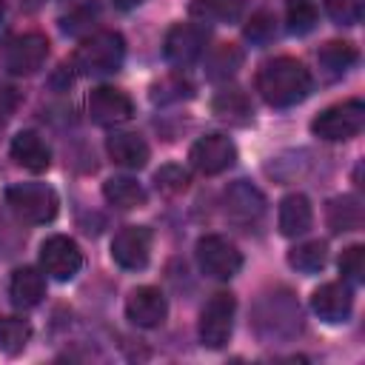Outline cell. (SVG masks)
<instances>
[{"instance_id": "cell-22", "label": "cell", "mask_w": 365, "mask_h": 365, "mask_svg": "<svg viewBox=\"0 0 365 365\" xmlns=\"http://www.w3.org/2000/svg\"><path fill=\"white\" fill-rule=\"evenodd\" d=\"M317 60H319V68L325 71V77L336 80V77H342L356 63V48L351 43H345V40H328L319 48Z\"/></svg>"}, {"instance_id": "cell-35", "label": "cell", "mask_w": 365, "mask_h": 365, "mask_svg": "<svg viewBox=\"0 0 365 365\" xmlns=\"http://www.w3.org/2000/svg\"><path fill=\"white\" fill-rule=\"evenodd\" d=\"M97 14H100L97 3H86V6H80V9H74V11H68V14L63 17V29H66L68 34H77L80 29H86L88 23H94Z\"/></svg>"}, {"instance_id": "cell-18", "label": "cell", "mask_w": 365, "mask_h": 365, "mask_svg": "<svg viewBox=\"0 0 365 365\" xmlns=\"http://www.w3.org/2000/svg\"><path fill=\"white\" fill-rule=\"evenodd\" d=\"M106 151L123 168H143L148 163V145H145V140L140 134H131V131L111 134L106 140Z\"/></svg>"}, {"instance_id": "cell-28", "label": "cell", "mask_w": 365, "mask_h": 365, "mask_svg": "<svg viewBox=\"0 0 365 365\" xmlns=\"http://www.w3.org/2000/svg\"><path fill=\"white\" fill-rule=\"evenodd\" d=\"M31 336V325L20 317H0V351L20 354Z\"/></svg>"}, {"instance_id": "cell-12", "label": "cell", "mask_w": 365, "mask_h": 365, "mask_svg": "<svg viewBox=\"0 0 365 365\" xmlns=\"http://www.w3.org/2000/svg\"><path fill=\"white\" fill-rule=\"evenodd\" d=\"M191 165L200 171V174H222L228 171L234 163H237V145L225 137V134H205L200 137L194 145H191V154H188Z\"/></svg>"}, {"instance_id": "cell-11", "label": "cell", "mask_w": 365, "mask_h": 365, "mask_svg": "<svg viewBox=\"0 0 365 365\" xmlns=\"http://www.w3.org/2000/svg\"><path fill=\"white\" fill-rule=\"evenodd\" d=\"M40 265L48 277L66 282L83 268V251L71 237L54 234L40 245Z\"/></svg>"}, {"instance_id": "cell-25", "label": "cell", "mask_w": 365, "mask_h": 365, "mask_svg": "<svg viewBox=\"0 0 365 365\" xmlns=\"http://www.w3.org/2000/svg\"><path fill=\"white\" fill-rule=\"evenodd\" d=\"M240 66H242V48H237L234 43H222L211 48L205 57V74L211 80H228L237 74Z\"/></svg>"}, {"instance_id": "cell-33", "label": "cell", "mask_w": 365, "mask_h": 365, "mask_svg": "<svg viewBox=\"0 0 365 365\" xmlns=\"http://www.w3.org/2000/svg\"><path fill=\"white\" fill-rule=\"evenodd\" d=\"M325 11L339 26H354L362 17V0H322Z\"/></svg>"}, {"instance_id": "cell-21", "label": "cell", "mask_w": 365, "mask_h": 365, "mask_svg": "<svg viewBox=\"0 0 365 365\" xmlns=\"http://www.w3.org/2000/svg\"><path fill=\"white\" fill-rule=\"evenodd\" d=\"M211 111L231 125H245L254 114V106L248 100V94L242 88H222L217 91V97L211 100Z\"/></svg>"}, {"instance_id": "cell-27", "label": "cell", "mask_w": 365, "mask_h": 365, "mask_svg": "<svg viewBox=\"0 0 365 365\" xmlns=\"http://www.w3.org/2000/svg\"><path fill=\"white\" fill-rule=\"evenodd\" d=\"M325 259H328V248H325V242H319V240L302 242V245L291 248V254H288L291 268H297V271H302V274L319 271V268L325 265Z\"/></svg>"}, {"instance_id": "cell-26", "label": "cell", "mask_w": 365, "mask_h": 365, "mask_svg": "<svg viewBox=\"0 0 365 365\" xmlns=\"http://www.w3.org/2000/svg\"><path fill=\"white\" fill-rule=\"evenodd\" d=\"M245 0H191L188 11L205 23H231L242 14Z\"/></svg>"}, {"instance_id": "cell-4", "label": "cell", "mask_w": 365, "mask_h": 365, "mask_svg": "<svg viewBox=\"0 0 365 365\" xmlns=\"http://www.w3.org/2000/svg\"><path fill=\"white\" fill-rule=\"evenodd\" d=\"M6 205L11 214L29 225H43L57 217L60 200L57 191L46 182H14L6 188Z\"/></svg>"}, {"instance_id": "cell-3", "label": "cell", "mask_w": 365, "mask_h": 365, "mask_svg": "<svg viewBox=\"0 0 365 365\" xmlns=\"http://www.w3.org/2000/svg\"><path fill=\"white\" fill-rule=\"evenodd\" d=\"M254 328L265 339H288L302 328V311L288 291L265 294L254 308Z\"/></svg>"}, {"instance_id": "cell-16", "label": "cell", "mask_w": 365, "mask_h": 365, "mask_svg": "<svg viewBox=\"0 0 365 365\" xmlns=\"http://www.w3.org/2000/svg\"><path fill=\"white\" fill-rule=\"evenodd\" d=\"M311 308L325 322H345L354 308V294L342 282H325L311 294Z\"/></svg>"}, {"instance_id": "cell-37", "label": "cell", "mask_w": 365, "mask_h": 365, "mask_svg": "<svg viewBox=\"0 0 365 365\" xmlns=\"http://www.w3.org/2000/svg\"><path fill=\"white\" fill-rule=\"evenodd\" d=\"M111 3H114L117 9H123V11H128V9H137L143 0H111Z\"/></svg>"}, {"instance_id": "cell-1", "label": "cell", "mask_w": 365, "mask_h": 365, "mask_svg": "<svg viewBox=\"0 0 365 365\" xmlns=\"http://www.w3.org/2000/svg\"><path fill=\"white\" fill-rule=\"evenodd\" d=\"M311 71L294 57H274L265 60L257 71V91L274 108H288L302 103L311 94Z\"/></svg>"}, {"instance_id": "cell-13", "label": "cell", "mask_w": 365, "mask_h": 365, "mask_svg": "<svg viewBox=\"0 0 365 365\" xmlns=\"http://www.w3.org/2000/svg\"><path fill=\"white\" fill-rule=\"evenodd\" d=\"M111 257L125 271H140L151 257V231L145 225H125L111 240Z\"/></svg>"}, {"instance_id": "cell-32", "label": "cell", "mask_w": 365, "mask_h": 365, "mask_svg": "<svg viewBox=\"0 0 365 365\" xmlns=\"http://www.w3.org/2000/svg\"><path fill=\"white\" fill-rule=\"evenodd\" d=\"M339 274L348 282H354V285H359L365 279V245H351V248L342 251V257H339Z\"/></svg>"}, {"instance_id": "cell-7", "label": "cell", "mask_w": 365, "mask_h": 365, "mask_svg": "<svg viewBox=\"0 0 365 365\" xmlns=\"http://www.w3.org/2000/svg\"><path fill=\"white\" fill-rule=\"evenodd\" d=\"M197 265L211 279H231L242 268V254L220 234H205L197 240Z\"/></svg>"}, {"instance_id": "cell-23", "label": "cell", "mask_w": 365, "mask_h": 365, "mask_svg": "<svg viewBox=\"0 0 365 365\" xmlns=\"http://www.w3.org/2000/svg\"><path fill=\"white\" fill-rule=\"evenodd\" d=\"M103 197L114 208H123V211L145 205V188L137 180H131V177H111V180H106L103 182Z\"/></svg>"}, {"instance_id": "cell-6", "label": "cell", "mask_w": 365, "mask_h": 365, "mask_svg": "<svg viewBox=\"0 0 365 365\" xmlns=\"http://www.w3.org/2000/svg\"><path fill=\"white\" fill-rule=\"evenodd\" d=\"M365 128V103L362 100H345L336 103L325 111H319L311 120V131L319 140L328 143H339V140H351Z\"/></svg>"}, {"instance_id": "cell-14", "label": "cell", "mask_w": 365, "mask_h": 365, "mask_svg": "<svg viewBox=\"0 0 365 365\" xmlns=\"http://www.w3.org/2000/svg\"><path fill=\"white\" fill-rule=\"evenodd\" d=\"M134 114V103L125 91L114 88V86H97L88 94V117L97 125H120L125 120H131Z\"/></svg>"}, {"instance_id": "cell-31", "label": "cell", "mask_w": 365, "mask_h": 365, "mask_svg": "<svg viewBox=\"0 0 365 365\" xmlns=\"http://www.w3.org/2000/svg\"><path fill=\"white\" fill-rule=\"evenodd\" d=\"M188 182H191L188 171H185L182 165H174V163L163 165V168L154 174V185H157L163 194H180V191L188 188Z\"/></svg>"}, {"instance_id": "cell-17", "label": "cell", "mask_w": 365, "mask_h": 365, "mask_svg": "<svg viewBox=\"0 0 365 365\" xmlns=\"http://www.w3.org/2000/svg\"><path fill=\"white\" fill-rule=\"evenodd\" d=\"M11 160L29 171H46L51 165V148L37 131H20L11 140Z\"/></svg>"}, {"instance_id": "cell-38", "label": "cell", "mask_w": 365, "mask_h": 365, "mask_svg": "<svg viewBox=\"0 0 365 365\" xmlns=\"http://www.w3.org/2000/svg\"><path fill=\"white\" fill-rule=\"evenodd\" d=\"M3 17H6V3L0 0V23H3Z\"/></svg>"}, {"instance_id": "cell-24", "label": "cell", "mask_w": 365, "mask_h": 365, "mask_svg": "<svg viewBox=\"0 0 365 365\" xmlns=\"http://www.w3.org/2000/svg\"><path fill=\"white\" fill-rule=\"evenodd\" d=\"M328 225L331 231H356L362 228V202L354 194H342L334 197L328 202Z\"/></svg>"}, {"instance_id": "cell-19", "label": "cell", "mask_w": 365, "mask_h": 365, "mask_svg": "<svg viewBox=\"0 0 365 365\" xmlns=\"http://www.w3.org/2000/svg\"><path fill=\"white\" fill-rule=\"evenodd\" d=\"M279 231L285 237H299L311 228L314 222V211H311V202L305 194H288L282 202H279Z\"/></svg>"}, {"instance_id": "cell-2", "label": "cell", "mask_w": 365, "mask_h": 365, "mask_svg": "<svg viewBox=\"0 0 365 365\" xmlns=\"http://www.w3.org/2000/svg\"><path fill=\"white\" fill-rule=\"evenodd\" d=\"M125 57V40L117 31H91L88 37H83V43L74 51V68L80 74L97 77V74H111L123 66Z\"/></svg>"}, {"instance_id": "cell-10", "label": "cell", "mask_w": 365, "mask_h": 365, "mask_svg": "<svg viewBox=\"0 0 365 365\" xmlns=\"http://www.w3.org/2000/svg\"><path fill=\"white\" fill-rule=\"evenodd\" d=\"M205 43H208V29L197 26V23H174L165 34L163 51L165 60L174 66H191L205 54Z\"/></svg>"}, {"instance_id": "cell-15", "label": "cell", "mask_w": 365, "mask_h": 365, "mask_svg": "<svg viewBox=\"0 0 365 365\" xmlns=\"http://www.w3.org/2000/svg\"><path fill=\"white\" fill-rule=\"evenodd\" d=\"M165 314H168V302L160 288L143 285L134 288L125 299V317L140 328H157L165 319Z\"/></svg>"}, {"instance_id": "cell-29", "label": "cell", "mask_w": 365, "mask_h": 365, "mask_svg": "<svg viewBox=\"0 0 365 365\" xmlns=\"http://www.w3.org/2000/svg\"><path fill=\"white\" fill-rule=\"evenodd\" d=\"M285 20L294 34H308L317 26V6L314 0H288L285 3Z\"/></svg>"}, {"instance_id": "cell-5", "label": "cell", "mask_w": 365, "mask_h": 365, "mask_svg": "<svg viewBox=\"0 0 365 365\" xmlns=\"http://www.w3.org/2000/svg\"><path fill=\"white\" fill-rule=\"evenodd\" d=\"M48 57V40L40 31H23L11 34L0 43V68L14 77H29L37 68H43Z\"/></svg>"}, {"instance_id": "cell-30", "label": "cell", "mask_w": 365, "mask_h": 365, "mask_svg": "<svg viewBox=\"0 0 365 365\" xmlns=\"http://www.w3.org/2000/svg\"><path fill=\"white\" fill-rule=\"evenodd\" d=\"M182 97H191V83L182 80L180 74L163 77L151 86V100L154 103H174V100H182Z\"/></svg>"}, {"instance_id": "cell-36", "label": "cell", "mask_w": 365, "mask_h": 365, "mask_svg": "<svg viewBox=\"0 0 365 365\" xmlns=\"http://www.w3.org/2000/svg\"><path fill=\"white\" fill-rule=\"evenodd\" d=\"M17 106H20V91L11 83H3L0 80V125L17 111Z\"/></svg>"}, {"instance_id": "cell-20", "label": "cell", "mask_w": 365, "mask_h": 365, "mask_svg": "<svg viewBox=\"0 0 365 365\" xmlns=\"http://www.w3.org/2000/svg\"><path fill=\"white\" fill-rule=\"evenodd\" d=\"M46 294V279L37 268H17L9 282V297L17 308H34Z\"/></svg>"}, {"instance_id": "cell-34", "label": "cell", "mask_w": 365, "mask_h": 365, "mask_svg": "<svg viewBox=\"0 0 365 365\" xmlns=\"http://www.w3.org/2000/svg\"><path fill=\"white\" fill-rule=\"evenodd\" d=\"M274 34H277V20H274L271 11H257V14H251V20H248V26H245V37H248L251 43L262 46V43H268Z\"/></svg>"}, {"instance_id": "cell-9", "label": "cell", "mask_w": 365, "mask_h": 365, "mask_svg": "<svg viewBox=\"0 0 365 365\" xmlns=\"http://www.w3.org/2000/svg\"><path fill=\"white\" fill-rule=\"evenodd\" d=\"M222 211H225V220L228 222H234L240 228H251L265 214V197L251 182L237 180L222 194Z\"/></svg>"}, {"instance_id": "cell-8", "label": "cell", "mask_w": 365, "mask_h": 365, "mask_svg": "<svg viewBox=\"0 0 365 365\" xmlns=\"http://www.w3.org/2000/svg\"><path fill=\"white\" fill-rule=\"evenodd\" d=\"M234 311H237V302L225 291L214 294L202 305V311H200V339H202L205 348H222L231 339Z\"/></svg>"}]
</instances>
